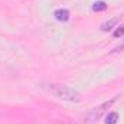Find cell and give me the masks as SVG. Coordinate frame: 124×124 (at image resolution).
Segmentation results:
<instances>
[{"mask_svg": "<svg viewBox=\"0 0 124 124\" xmlns=\"http://www.w3.org/2000/svg\"><path fill=\"white\" fill-rule=\"evenodd\" d=\"M49 94H52L54 97L59 98L62 101H69V102H78L81 100V94L78 91H75L71 87H66L63 84H43L42 85Z\"/></svg>", "mask_w": 124, "mask_h": 124, "instance_id": "1", "label": "cell"}, {"mask_svg": "<svg viewBox=\"0 0 124 124\" xmlns=\"http://www.w3.org/2000/svg\"><path fill=\"white\" fill-rule=\"evenodd\" d=\"M114 101H116V98H113V100H110V101H105V102H102L100 107H97L95 110L91 111V114H90V117H88V120L90 121H97V120H100L107 111H108V108L114 104Z\"/></svg>", "mask_w": 124, "mask_h": 124, "instance_id": "2", "label": "cell"}, {"mask_svg": "<svg viewBox=\"0 0 124 124\" xmlns=\"http://www.w3.org/2000/svg\"><path fill=\"white\" fill-rule=\"evenodd\" d=\"M118 22H120V16H116V17H113V19H110V20L104 22V23L101 25V31H102V32L111 31L113 28H116V26H117V23H118Z\"/></svg>", "mask_w": 124, "mask_h": 124, "instance_id": "3", "label": "cell"}, {"mask_svg": "<svg viewBox=\"0 0 124 124\" xmlns=\"http://www.w3.org/2000/svg\"><path fill=\"white\" fill-rule=\"evenodd\" d=\"M54 16H55V19L59 20V22H68L71 15H69V12H68L66 9H58V10H55Z\"/></svg>", "mask_w": 124, "mask_h": 124, "instance_id": "4", "label": "cell"}, {"mask_svg": "<svg viewBox=\"0 0 124 124\" xmlns=\"http://www.w3.org/2000/svg\"><path fill=\"white\" fill-rule=\"evenodd\" d=\"M107 7H108V4L105 3V1H102V0H100V1H95L93 4V12H104V10H107Z\"/></svg>", "mask_w": 124, "mask_h": 124, "instance_id": "5", "label": "cell"}, {"mask_svg": "<svg viewBox=\"0 0 124 124\" xmlns=\"http://www.w3.org/2000/svg\"><path fill=\"white\" fill-rule=\"evenodd\" d=\"M118 121V114L117 113H108L107 117H105V124H117Z\"/></svg>", "mask_w": 124, "mask_h": 124, "instance_id": "6", "label": "cell"}, {"mask_svg": "<svg viewBox=\"0 0 124 124\" xmlns=\"http://www.w3.org/2000/svg\"><path fill=\"white\" fill-rule=\"evenodd\" d=\"M113 35H114V38H121V36L124 35V25L118 26V28L114 31V33H113Z\"/></svg>", "mask_w": 124, "mask_h": 124, "instance_id": "7", "label": "cell"}, {"mask_svg": "<svg viewBox=\"0 0 124 124\" xmlns=\"http://www.w3.org/2000/svg\"><path fill=\"white\" fill-rule=\"evenodd\" d=\"M66 124H77V123H74V121H68Z\"/></svg>", "mask_w": 124, "mask_h": 124, "instance_id": "8", "label": "cell"}]
</instances>
